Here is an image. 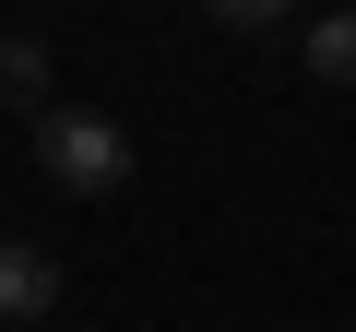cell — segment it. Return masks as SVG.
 <instances>
[{
    "mask_svg": "<svg viewBox=\"0 0 356 332\" xmlns=\"http://www.w3.org/2000/svg\"><path fill=\"white\" fill-rule=\"evenodd\" d=\"M36 166H48V190H72V202H119L131 190V131L95 119V107H48L36 119Z\"/></svg>",
    "mask_w": 356,
    "mask_h": 332,
    "instance_id": "obj_1",
    "label": "cell"
},
{
    "mask_svg": "<svg viewBox=\"0 0 356 332\" xmlns=\"http://www.w3.org/2000/svg\"><path fill=\"white\" fill-rule=\"evenodd\" d=\"M60 249H36V238H0V332H13V320H48L60 308Z\"/></svg>",
    "mask_w": 356,
    "mask_h": 332,
    "instance_id": "obj_2",
    "label": "cell"
},
{
    "mask_svg": "<svg viewBox=\"0 0 356 332\" xmlns=\"http://www.w3.org/2000/svg\"><path fill=\"white\" fill-rule=\"evenodd\" d=\"M0 107H13V119H48V107H60V60H48V36H0Z\"/></svg>",
    "mask_w": 356,
    "mask_h": 332,
    "instance_id": "obj_3",
    "label": "cell"
},
{
    "mask_svg": "<svg viewBox=\"0 0 356 332\" xmlns=\"http://www.w3.org/2000/svg\"><path fill=\"white\" fill-rule=\"evenodd\" d=\"M309 83H344V95H356V13H344V0L309 24Z\"/></svg>",
    "mask_w": 356,
    "mask_h": 332,
    "instance_id": "obj_4",
    "label": "cell"
},
{
    "mask_svg": "<svg viewBox=\"0 0 356 332\" xmlns=\"http://www.w3.org/2000/svg\"><path fill=\"white\" fill-rule=\"evenodd\" d=\"M202 13H214V24H226V36H273V24H285V13H297V0H202Z\"/></svg>",
    "mask_w": 356,
    "mask_h": 332,
    "instance_id": "obj_5",
    "label": "cell"
},
{
    "mask_svg": "<svg viewBox=\"0 0 356 332\" xmlns=\"http://www.w3.org/2000/svg\"><path fill=\"white\" fill-rule=\"evenodd\" d=\"M344 13H356V0H344Z\"/></svg>",
    "mask_w": 356,
    "mask_h": 332,
    "instance_id": "obj_6",
    "label": "cell"
}]
</instances>
